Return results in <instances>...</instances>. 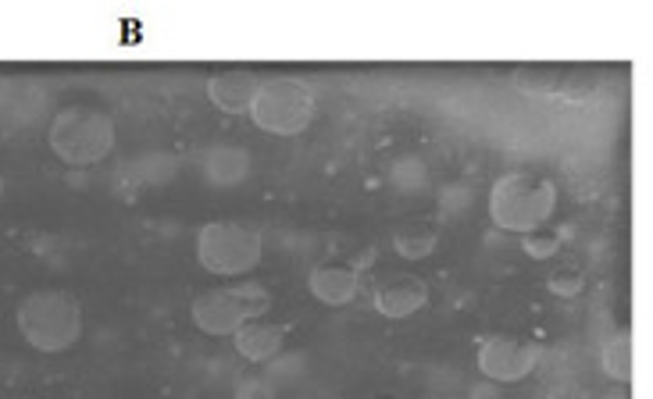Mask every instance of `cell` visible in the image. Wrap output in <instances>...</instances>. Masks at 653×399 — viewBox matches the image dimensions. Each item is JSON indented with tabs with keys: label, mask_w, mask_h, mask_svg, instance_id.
<instances>
[{
	"label": "cell",
	"mask_w": 653,
	"mask_h": 399,
	"mask_svg": "<svg viewBox=\"0 0 653 399\" xmlns=\"http://www.w3.org/2000/svg\"><path fill=\"white\" fill-rule=\"evenodd\" d=\"M15 325L40 353H65L83 339V303L69 289H36L19 303Z\"/></svg>",
	"instance_id": "1"
},
{
	"label": "cell",
	"mask_w": 653,
	"mask_h": 399,
	"mask_svg": "<svg viewBox=\"0 0 653 399\" xmlns=\"http://www.w3.org/2000/svg\"><path fill=\"white\" fill-rule=\"evenodd\" d=\"M557 211V186L540 172H507L490 189V217L496 228L525 236L543 228Z\"/></svg>",
	"instance_id": "2"
},
{
	"label": "cell",
	"mask_w": 653,
	"mask_h": 399,
	"mask_svg": "<svg viewBox=\"0 0 653 399\" xmlns=\"http://www.w3.org/2000/svg\"><path fill=\"white\" fill-rule=\"evenodd\" d=\"M47 144L72 169L100 164L114 150V122L100 108L72 104L65 111H58V119L50 122Z\"/></svg>",
	"instance_id": "3"
},
{
	"label": "cell",
	"mask_w": 653,
	"mask_h": 399,
	"mask_svg": "<svg viewBox=\"0 0 653 399\" xmlns=\"http://www.w3.org/2000/svg\"><path fill=\"white\" fill-rule=\"evenodd\" d=\"M318 100L315 89L297 75H275L258 86V97L250 104V119L261 133L272 136H300L315 122Z\"/></svg>",
	"instance_id": "4"
},
{
	"label": "cell",
	"mask_w": 653,
	"mask_h": 399,
	"mask_svg": "<svg viewBox=\"0 0 653 399\" xmlns=\"http://www.w3.org/2000/svg\"><path fill=\"white\" fill-rule=\"evenodd\" d=\"M264 236L247 222H208L197 236L200 267L211 275H247L261 264Z\"/></svg>",
	"instance_id": "5"
},
{
	"label": "cell",
	"mask_w": 653,
	"mask_h": 399,
	"mask_svg": "<svg viewBox=\"0 0 653 399\" xmlns=\"http://www.w3.org/2000/svg\"><path fill=\"white\" fill-rule=\"evenodd\" d=\"M268 311H272V292H268L261 282L208 289L189 307L197 328L208 332V336H233L239 325H247L254 317H264Z\"/></svg>",
	"instance_id": "6"
},
{
	"label": "cell",
	"mask_w": 653,
	"mask_h": 399,
	"mask_svg": "<svg viewBox=\"0 0 653 399\" xmlns=\"http://www.w3.org/2000/svg\"><path fill=\"white\" fill-rule=\"evenodd\" d=\"M540 364V342L521 336H490L479 346V371L490 382H521Z\"/></svg>",
	"instance_id": "7"
},
{
	"label": "cell",
	"mask_w": 653,
	"mask_h": 399,
	"mask_svg": "<svg viewBox=\"0 0 653 399\" xmlns=\"http://www.w3.org/2000/svg\"><path fill=\"white\" fill-rule=\"evenodd\" d=\"M429 303V282L411 272H393L375 282V311L390 321H404Z\"/></svg>",
	"instance_id": "8"
},
{
	"label": "cell",
	"mask_w": 653,
	"mask_h": 399,
	"mask_svg": "<svg viewBox=\"0 0 653 399\" xmlns=\"http://www.w3.org/2000/svg\"><path fill=\"white\" fill-rule=\"evenodd\" d=\"M307 286H311L315 300H322L325 307H347L354 296L361 292V267H357L354 261H340V257H332V261L315 264Z\"/></svg>",
	"instance_id": "9"
},
{
	"label": "cell",
	"mask_w": 653,
	"mask_h": 399,
	"mask_svg": "<svg viewBox=\"0 0 653 399\" xmlns=\"http://www.w3.org/2000/svg\"><path fill=\"white\" fill-rule=\"evenodd\" d=\"M261 79L247 68H225L208 83V100L222 114H250Z\"/></svg>",
	"instance_id": "10"
},
{
	"label": "cell",
	"mask_w": 653,
	"mask_h": 399,
	"mask_svg": "<svg viewBox=\"0 0 653 399\" xmlns=\"http://www.w3.org/2000/svg\"><path fill=\"white\" fill-rule=\"evenodd\" d=\"M289 336V325L283 321H272V317H254L247 325H239L233 332V342L243 360H254V364H261V360H272L279 350H283V342Z\"/></svg>",
	"instance_id": "11"
},
{
	"label": "cell",
	"mask_w": 653,
	"mask_h": 399,
	"mask_svg": "<svg viewBox=\"0 0 653 399\" xmlns=\"http://www.w3.org/2000/svg\"><path fill=\"white\" fill-rule=\"evenodd\" d=\"M200 172L211 186H239L250 175V153L236 144H214L211 150H204Z\"/></svg>",
	"instance_id": "12"
},
{
	"label": "cell",
	"mask_w": 653,
	"mask_h": 399,
	"mask_svg": "<svg viewBox=\"0 0 653 399\" xmlns=\"http://www.w3.org/2000/svg\"><path fill=\"white\" fill-rule=\"evenodd\" d=\"M568 64L557 61H521L510 68V86L521 97H557L560 83H565Z\"/></svg>",
	"instance_id": "13"
},
{
	"label": "cell",
	"mask_w": 653,
	"mask_h": 399,
	"mask_svg": "<svg viewBox=\"0 0 653 399\" xmlns=\"http://www.w3.org/2000/svg\"><path fill=\"white\" fill-rule=\"evenodd\" d=\"M440 247V228L429 217H411V222L396 225L393 232V250L404 257V261H426V257Z\"/></svg>",
	"instance_id": "14"
},
{
	"label": "cell",
	"mask_w": 653,
	"mask_h": 399,
	"mask_svg": "<svg viewBox=\"0 0 653 399\" xmlns=\"http://www.w3.org/2000/svg\"><path fill=\"white\" fill-rule=\"evenodd\" d=\"M600 86H604V75H600L593 64H568L557 97L565 100V104H589V100H596Z\"/></svg>",
	"instance_id": "15"
},
{
	"label": "cell",
	"mask_w": 653,
	"mask_h": 399,
	"mask_svg": "<svg viewBox=\"0 0 653 399\" xmlns=\"http://www.w3.org/2000/svg\"><path fill=\"white\" fill-rule=\"evenodd\" d=\"M604 371L618 385L632 382V336L629 332H618V336H611L604 342Z\"/></svg>",
	"instance_id": "16"
},
{
	"label": "cell",
	"mask_w": 653,
	"mask_h": 399,
	"mask_svg": "<svg viewBox=\"0 0 653 399\" xmlns=\"http://www.w3.org/2000/svg\"><path fill=\"white\" fill-rule=\"evenodd\" d=\"M546 286L554 296H568L571 300V296H579L586 289V272L579 264H557L554 272H550Z\"/></svg>",
	"instance_id": "17"
},
{
	"label": "cell",
	"mask_w": 653,
	"mask_h": 399,
	"mask_svg": "<svg viewBox=\"0 0 653 399\" xmlns=\"http://www.w3.org/2000/svg\"><path fill=\"white\" fill-rule=\"evenodd\" d=\"M521 247L529 257H535V261H550V257L560 253V232L554 228H532L521 236Z\"/></svg>",
	"instance_id": "18"
},
{
	"label": "cell",
	"mask_w": 653,
	"mask_h": 399,
	"mask_svg": "<svg viewBox=\"0 0 653 399\" xmlns=\"http://www.w3.org/2000/svg\"><path fill=\"white\" fill-rule=\"evenodd\" d=\"M586 399H629V389H625V385H618V389H596V392H589Z\"/></svg>",
	"instance_id": "19"
},
{
	"label": "cell",
	"mask_w": 653,
	"mask_h": 399,
	"mask_svg": "<svg viewBox=\"0 0 653 399\" xmlns=\"http://www.w3.org/2000/svg\"><path fill=\"white\" fill-rule=\"evenodd\" d=\"M0 197H4V178H0Z\"/></svg>",
	"instance_id": "20"
},
{
	"label": "cell",
	"mask_w": 653,
	"mask_h": 399,
	"mask_svg": "<svg viewBox=\"0 0 653 399\" xmlns=\"http://www.w3.org/2000/svg\"><path fill=\"white\" fill-rule=\"evenodd\" d=\"M371 399H393V396H371Z\"/></svg>",
	"instance_id": "21"
}]
</instances>
